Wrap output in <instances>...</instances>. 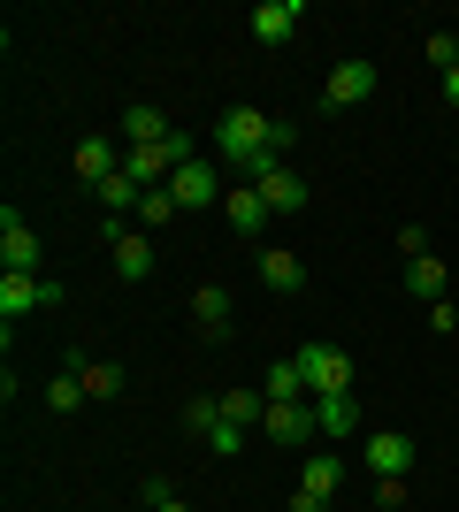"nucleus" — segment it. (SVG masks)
Instances as JSON below:
<instances>
[{"label":"nucleus","mask_w":459,"mask_h":512,"mask_svg":"<svg viewBox=\"0 0 459 512\" xmlns=\"http://www.w3.org/2000/svg\"><path fill=\"white\" fill-rule=\"evenodd\" d=\"M291 146V123H276V115H261V107H222V123H215V153L230 161V169L245 176H261L276 169Z\"/></svg>","instance_id":"obj_1"},{"label":"nucleus","mask_w":459,"mask_h":512,"mask_svg":"<svg viewBox=\"0 0 459 512\" xmlns=\"http://www.w3.org/2000/svg\"><path fill=\"white\" fill-rule=\"evenodd\" d=\"M291 360H299V375H306V398H352V383H360V367H352L345 344L314 337V344H299Z\"/></svg>","instance_id":"obj_2"},{"label":"nucleus","mask_w":459,"mask_h":512,"mask_svg":"<svg viewBox=\"0 0 459 512\" xmlns=\"http://www.w3.org/2000/svg\"><path fill=\"white\" fill-rule=\"evenodd\" d=\"M39 306H62V283L54 276H0V321L16 329L23 314H39Z\"/></svg>","instance_id":"obj_3"},{"label":"nucleus","mask_w":459,"mask_h":512,"mask_svg":"<svg viewBox=\"0 0 459 512\" xmlns=\"http://www.w3.org/2000/svg\"><path fill=\"white\" fill-rule=\"evenodd\" d=\"M0 276H39V230L16 207L0 214Z\"/></svg>","instance_id":"obj_4"},{"label":"nucleus","mask_w":459,"mask_h":512,"mask_svg":"<svg viewBox=\"0 0 459 512\" xmlns=\"http://www.w3.org/2000/svg\"><path fill=\"white\" fill-rule=\"evenodd\" d=\"M375 85H383V69H375L368 54H352V62H337V69L322 77V100H329V107H360Z\"/></svg>","instance_id":"obj_5"},{"label":"nucleus","mask_w":459,"mask_h":512,"mask_svg":"<svg viewBox=\"0 0 459 512\" xmlns=\"http://www.w3.org/2000/svg\"><path fill=\"white\" fill-rule=\"evenodd\" d=\"M253 192H261V207H268V214H299V207H306V176L291 169V161H276V169L253 176Z\"/></svg>","instance_id":"obj_6"},{"label":"nucleus","mask_w":459,"mask_h":512,"mask_svg":"<svg viewBox=\"0 0 459 512\" xmlns=\"http://www.w3.org/2000/svg\"><path fill=\"white\" fill-rule=\"evenodd\" d=\"M261 436H268V444H314V436H322V428H314V398H299V406H268Z\"/></svg>","instance_id":"obj_7"},{"label":"nucleus","mask_w":459,"mask_h":512,"mask_svg":"<svg viewBox=\"0 0 459 512\" xmlns=\"http://www.w3.org/2000/svg\"><path fill=\"white\" fill-rule=\"evenodd\" d=\"M169 192H176V207H215V199H222L215 161H184V169L169 176Z\"/></svg>","instance_id":"obj_8"},{"label":"nucleus","mask_w":459,"mask_h":512,"mask_svg":"<svg viewBox=\"0 0 459 512\" xmlns=\"http://www.w3.org/2000/svg\"><path fill=\"white\" fill-rule=\"evenodd\" d=\"M299 16H306V0H261V8H253V39L284 46L291 31H299Z\"/></svg>","instance_id":"obj_9"},{"label":"nucleus","mask_w":459,"mask_h":512,"mask_svg":"<svg viewBox=\"0 0 459 512\" xmlns=\"http://www.w3.org/2000/svg\"><path fill=\"white\" fill-rule=\"evenodd\" d=\"M406 467H414V436L375 428V436H368V474H406Z\"/></svg>","instance_id":"obj_10"},{"label":"nucleus","mask_w":459,"mask_h":512,"mask_svg":"<svg viewBox=\"0 0 459 512\" xmlns=\"http://www.w3.org/2000/svg\"><path fill=\"white\" fill-rule=\"evenodd\" d=\"M108 253H115V276H123V283H146L153 276V237L146 230H123Z\"/></svg>","instance_id":"obj_11"},{"label":"nucleus","mask_w":459,"mask_h":512,"mask_svg":"<svg viewBox=\"0 0 459 512\" xmlns=\"http://www.w3.org/2000/svg\"><path fill=\"white\" fill-rule=\"evenodd\" d=\"M192 321H199V337H230V291H222V283H199Z\"/></svg>","instance_id":"obj_12"},{"label":"nucleus","mask_w":459,"mask_h":512,"mask_svg":"<svg viewBox=\"0 0 459 512\" xmlns=\"http://www.w3.org/2000/svg\"><path fill=\"white\" fill-rule=\"evenodd\" d=\"M222 214H230V230H238V237H261V222H268V207H261V192H253V184L222 192Z\"/></svg>","instance_id":"obj_13"},{"label":"nucleus","mask_w":459,"mask_h":512,"mask_svg":"<svg viewBox=\"0 0 459 512\" xmlns=\"http://www.w3.org/2000/svg\"><path fill=\"white\" fill-rule=\"evenodd\" d=\"M299 490H314V497H337V490H345V459H337V451H306Z\"/></svg>","instance_id":"obj_14"},{"label":"nucleus","mask_w":459,"mask_h":512,"mask_svg":"<svg viewBox=\"0 0 459 512\" xmlns=\"http://www.w3.org/2000/svg\"><path fill=\"white\" fill-rule=\"evenodd\" d=\"M261 283H268V291H299V283H306L299 253H291V245H268V253H261Z\"/></svg>","instance_id":"obj_15"},{"label":"nucleus","mask_w":459,"mask_h":512,"mask_svg":"<svg viewBox=\"0 0 459 512\" xmlns=\"http://www.w3.org/2000/svg\"><path fill=\"white\" fill-rule=\"evenodd\" d=\"M161 138H169V115H161V107H146V100H138L131 115H123V146H161Z\"/></svg>","instance_id":"obj_16"},{"label":"nucleus","mask_w":459,"mask_h":512,"mask_svg":"<svg viewBox=\"0 0 459 512\" xmlns=\"http://www.w3.org/2000/svg\"><path fill=\"white\" fill-rule=\"evenodd\" d=\"M215 398H222V421H238V428L268 421V390H215Z\"/></svg>","instance_id":"obj_17"},{"label":"nucleus","mask_w":459,"mask_h":512,"mask_svg":"<svg viewBox=\"0 0 459 512\" xmlns=\"http://www.w3.org/2000/svg\"><path fill=\"white\" fill-rule=\"evenodd\" d=\"M406 291H414L421 306H437V299H444V260H437V253L406 260Z\"/></svg>","instance_id":"obj_18"},{"label":"nucleus","mask_w":459,"mask_h":512,"mask_svg":"<svg viewBox=\"0 0 459 512\" xmlns=\"http://www.w3.org/2000/svg\"><path fill=\"white\" fill-rule=\"evenodd\" d=\"M115 169H123V161H115L108 138H85V146H77V184H108Z\"/></svg>","instance_id":"obj_19"},{"label":"nucleus","mask_w":459,"mask_h":512,"mask_svg":"<svg viewBox=\"0 0 459 512\" xmlns=\"http://www.w3.org/2000/svg\"><path fill=\"white\" fill-rule=\"evenodd\" d=\"M261 390H268V406H299V398H306V375H299V360H276Z\"/></svg>","instance_id":"obj_20"},{"label":"nucleus","mask_w":459,"mask_h":512,"mask_svg":"<svg viewBox=\"0 0 459 512\" xmlns=\"http://www.w3.org/2000/svg\"><path fill=\"white\" fill-rule=\"evenodd\" d=\"M314 428H322V436H352V428H360L352 398H314Z\"/></svg>","instance_id":"obj_21"},{"label":"nucleus","mask_w":459,"mask_h":512,"mask_svg":"<svg viewBox=\"0 0 459 512\" xmlns=\"http://www.w3.org/2000/svg\"><path fill=\"white\" fill-rule=\"evenodd\" d=\"M85 398H92V390H85V375H77V367L46 383V413H77V406H85Z\"/></svg>","instance_id":"obj_22"},{"label":"nucleus","mask_w":459,"mask_h":512,"mask_svg":"<svg viewBox=\"0 0 459 512\" xmlns=\"http://www.w3.org/2000/svg\"><path fill=\"white\" fill-rule=\"evenodd\" d=\"M92 192H100V207H108V222H123V207H138V199H146V192H138V184H131V176H123V169H115L108 184H92Z\"/></svg>","instance_id":"obj_23"},{"label":"nucleus","mask_w":459,"mask_h":512,"mask_svg":"<svg viewBox=\"0 0 459 512\" xmlns=\"http://www.w3.org/2000/svg\"><path fill=\"white\" fill-rule=\"evenodd\" d=\"M176 214H184V207H176V192H169V184H153V192L138 199V230H161V222H176Z\"/></svg>","instance_id":"obj_24"},{"label":"nucleus","mask_w":459,"mask_h":512,"mask_svg":"<svg viewBox=\"0 0 459 512\" xmlns=\"http://www.w3.org/2000/svg\"><path fill=\"white\" fill-rule=\"evenodd\" d=\"M77 375H85L92 398H123V367H115V360H85Z\"/></svg>","instance_id":"obj_25"},{"label":"nucleus","mask_w":459,"mask_h":512,"mask_svg":"<svg viewBox=\"0 0 459 512\" xmlns=\"http://www.w3.org/2000/svg\"><path fill=\"white\" fill-rule=\"evenodd\" d=\"M245 436H253V428H238V421H215L207 436H199V444L215 451V459H238V451H245Z\"/></svg>","instance_id":"obj_26"},{"label":"nucleus","mask_w":459,"mask_h":512,"mask_svg":"<svg viewBox=\"0 0 459 512\" xmlns=\"http://www.w3.org/2000/svg\"><path fill=\"white\" fill-rule=\"evenodd\" d=\"M161 146H169V161H176V169H184V161H199V138H192V130H169Z\"/></svg>","instance_id":"obj_27"},{"label":"nucleus","mask_w":459,"mask_h":512,"mask_svg":"<svg viewBox=\"0 0 459 512\" xmlns=\"http://www.w3.org/2000/svg\"><path fill=\"white\" fill-rule=\"evenodd\" d=\"M429 62H437V69H459V39H452V31H437V39H429Z\"/></svg>","instance_id":"obj_28"},{"label":"nucleus","mask_w":459,"mask_h":512,"mask_svg":"<svg viewBox=\"0 0 459 512\" xmlns=\"http://www.w3.org/2000/svg\"><path fill=\"white\" fill-rule=\"evenodd\" d=\"M375 505H406V474H375Z\"/></svg>","instance_id":"obj_29"},{"label":"nucleus","mask_w":459,"mask_h":512,"mask_svg":"<svg viewBox=\"0 0 459 512\" xmlns=\"http://www.w3.org/2000/svg\"><path fill=\"white\" fill-rule=\"evenodd\" d=\"M398 253L421 260V253H429V230H421V222H406V230H398Z\"/></svg>","instance_id":"obj_30"},{"label":"nucleus","mask_w":459,"mask_h":512,"mask_svg":"<svg viewBox=\"0 0 459 512\" xmlns=\"http://www.w3.org/2000/svg\"><path fill=\"white\" fill-rule=\"evenodd\" d=\"M429 329H437V337H452V329H459V314H452V299H437V306H429Z\"/></svg>","instance_id":"obj_31"},{"label":"nucleus","mask_w":459,"mask_h":512,"mask_svg":"<svg viewBox=\"0 0 459 512\" xmlns=\"http://www.w3.org/2000/svg\"><path fill=\"white\" fill-rule=\"evenodd\" d=\"M322 505H329V497H314V490H291V505H284V512H322Z\"/></svg>","instance_id":"obj_32"},{"label":"nucleus","mask_w":459,"mask_h":512,"mask_svg":"<svg viewBox=\"0 0 459 512\" xmlns=\"http://www.w3.org/2000/svg\"><path fill=\"white\" fill-rule=\"evenodd\" d=\"M444 100H452V107H459V69H444Z\"/></svg>","instance_id":"obj_33"},{"label":"nucleus","mask_w":459,"mask_h":512,"mask_svg":"<svg viewBox=\"0 0 459 512\" xmlns=\"http://www.w3.org/2000/svg\"><path fill=\"white\" fill-rule=\"evenodd\" d=\"M153 512H192V505H176V497H169V505H153Z\"/></svg>","instance_id":"obj_34"}]
</instances>
